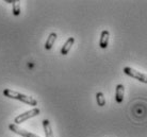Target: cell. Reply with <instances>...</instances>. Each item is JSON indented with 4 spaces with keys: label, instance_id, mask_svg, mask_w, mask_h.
I'll use <instances>...</instances> for the list:
<instances>
[{
    "label": "cell",
    "instance_id": "obj_1",
    "mask_svg": "<svg viewBox=\"0 0 147 137\" xmlns=\"http://www.w3.org/2000/svg\"><path fill=\"white\" fill-rule=\"evenodd\" d=\"M3 95L7 98H11V99H15V100H19L24 102V103H26L27 105H31V106H34L35 108V105L37 104V101L32 98V97L30 96H26V95H24V94H20V93H17V92H15L13 89H9V88H5L3 90Z\"/></svg>",
    "mask_w": 147,
    "mask_h": 137
},
{
    "label": "cell",
    "instance_id": "obj_2",
    "mask_svg": "<svg viewBox=\"0 0 147 137\" xmlns=\"http://www.w3.org/2000/svg\"><path fill=\"white\" fill-rule=\"evenodd\" d=\"M40 108H32V110H30V111L26 112V113H24V114H20V115H18L16 118L14 119V122L15 124H19V123H22L25 122L26 120H28V119L32 118V117H35V116L40 115Z\"/></svg>",
    "mask_w": 147,
    "mask_h": 137
},
{
    "label": "cell",
    "instance_id": "obj_3",
    "mask_svg": "<svg viewBox=\"0 0 147 137\" xmlns=\"http://www.w3.org/2000/svg\"><path fill=\"white\" fill-rule=\"evenodd\" d=\"M124 72H125L127 76H129V77L136 79V80H139V81L142 82V83L147 84V74H142V72L136 70V69H133L131 67H125V68H124Z\"/></svg>",
    "mask_w": 147,
    "mask_h": 137
},
{
    "label": "cell",
    "instance_id": "obj_4",
    "mask_svg": "<svg viewBox=\"0 0 147 137\" xmlns=\"http://www.w3.org/2000/svg\"><path fill=\"white\" fill-rule=\"evenodd\" d=\"M9 129H10L12 132L18 134V135H20V136H22V137H40V136H37V135H35V134L30 133L28 131L24 130L22 128H19V126H17V124H15V123L10 124V126H9Z\"/></svg>",
    "mask_w": 147,
    "mask_h": 137
},
{
    "label": "cell",
    "instance_id": "obj_5",
    "mask_svg": "<svg viewBox=\"0 0 147 137\" xmlns=\"http://www.w3.org/2000/svg\"><path fill=\"white\" fill-rule=\"evenodd\" d=\"M109 37H110V33L107 30H103L101 32V35H100V41H99V46L100 48L106 49L108 47V44H109Z\"/></svg>",
    "mask_w": 147,
    "mask_h": 137
},
{
    "label": "cell",
    "instance_id": "obj_6",
    "mask_svg": "<svg viewBox=\"0 0 147 137\" xmlns=\"http://www.w3.org/2000/svg\"><path fill=\"white\" fill-rule=\"evenodd\" d=\"M124 93H125V87L123 84H118L116 86V93H115V99L117 103H121L124 100Z\"/></svg>",
    "mask_w": 147,
    "mask_h": 137
},
{
    "label": "cell",
    "instance_id": "obj_7",
    "mask_svg": "<svg viewBox=\"0 0 147 137\" xmlns=\"http://www.w3.org/2000/svg\"><path fill=\"white\" fill-rule=\"evenodd\" d=\"M74 43H75V38L74 37H69L68 39L66 41V43L64 44V46L62 47V49H61V54L62 55H66V54H68V52H69L70 48H71V46L74 45Z\"/></svg>",
    "mask_w": 147,
    "mask_h": 137
},
{
    "label": "cell",
    "instance_id": "obj_8",
    "mask_svg": "<svg viewBox=\"0 0 147 137\" xmlns=\"http://www.w3.org/2000/svg\"><path fill=\"white\" fill-rule=\"evenodd\" d=\"M43 128H44V131H45V136L46 137H53L51 124H50V122H49V120H48V119L43 120Z\"/></svg>",
    "mask_w": 147,
    "mask_h": 137
},
{
    "label": "cell",
    "instance_id": "obj_9",
    "mask_svg": "<svg viewBox=\"0 0 147 137\" xmlns=\"http://www.w3.org/2000/svg\"><path fill=\"white\" fill-rule=\"evenodd\" d=\"M55 39H57V33L52 32V33L49 34L47 41H46V43H45V48L47 49V50H50V49L52 48V46L55 45Z\"/></svg>",
    "mask_w": 147,
    "mask_h": 137
},
{
    "label": "cell",
    "instance_id": "obj_10",
    "mask_svg": "<svg viewBox=\"0 0 147 137\" xmlns=\"http://www.w3.org/2000/svg\"><path fill=\"white\" fill-rule=\"evenodd\" d=\"M96 101H97V104L99 106H105L106 105V99H105V96H103L102 93H97L96 94Z\"/></svg>",
    "mask_w": 147,
    "mask_h": 137
},
{
    "label": "cell",
    "instance_id": "obj_11",
    "mask_svg": "<svg viewBox=\"0 0 147 137\" xmlns=\"http://www.w3.org/2000/svg\"><path fill=\"white\" fill-rule=\"evenodd\" d=\"M13 14L15 16H18L20 14V1L19 0H14L13 2Z\"/></svg>",
    "mask_w": 147,
    "mask_h": 137
}]
</instances>
